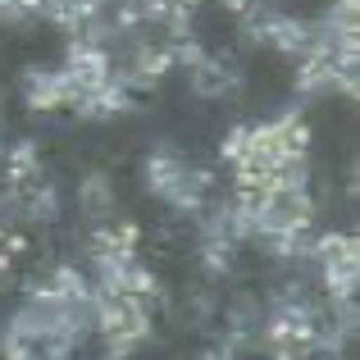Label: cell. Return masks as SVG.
<instances>
[{
	"instance_id": "11",
	"label": "cell",
	"mask_w": 360,
	"mask_h": 360,
	"mask_svg": "<svg viewBox=\"0 0 360 360\" xmlns=\"http://www.w3.org/2000/svg\"><path fill=\"white\" fill-rule=\"evenodd\" d=\"M219 5H224V9H229V14H242V9H246V5H251V0H219Z\"/></svg>"
},
{
	"instance_id": "14",
	"label": "cell",
	"mask_w": 360,
	"mask_h": 360,
	"mask_svg": "<svg viewBox=\"0 0 360 360\" xmlns=\"http://www.w3.org/2000/svg\"><path fill=\"white\" fill-rule=\"evenodd\" d=\"M105 360H119V356H110V352H105Z\"/></svg>"
},
{
	"instance_id": "7",
	"label": "cell",
	"mask_w": 360,
	"mask_h": 360,
	"mask_svg": "<svg viewBox=\"0 0 360 360\" xmlns=\"http://www.w3.org/2000/svg\"><path fill=\"white\" fill-rule=\"evenodd\" d=\"M315 32L324 41H338V46H356V32H360V5L356 0H333L324 9V18L315 23Z\"/></svg>"
},
{
	"instance_id": "10",
	"label": "cell",
	"mask_w": 360,
	"mask_h": 360,
	"mask_svg": "<svg viewBox=\"0 0 360 360\" xmlns=\"http://www.w3.org/2000/svg\"><path fill=\"white\" fill-rule=\"evenodd\" d=\"M0 23H5V27H14V23H27V9H23V0H0Z\"/></svg>"
},
{
	"instance_id": "2",
	"label": "cell",
	"mask_w": 360,
	"mask_h": 360,
	"mask_svg": "<svg viewBox=\"0 0 360 360\" xmlns=\"http://www.w3.org/2000/svg\"><path fill=\"white\" fill-rule=\"evenodd\" d=\"M96 328H101V338H105L110 356L128 360L132 347H141L150 338L146 301L123 297V292H96Z\"/></svg>"
},
{
	"instance_id": "3",
	"label": "cell",
	"mask_w": 360,
	"mask_h": 360,
	"mask_svg": "<svg viewBox=\"0 0 360 360\" xmlns=\"http://www.w3.org/2000/svg\"><path fill=\"white\" fill-rule=\"evenodd\" d=\"M310 255L319 260L328 297L333 301H352L356 283H360V251H356L352 233H324V238H315V251Z\"/></svg>"
},
{
	"instance_id": "13",
	"label": "cell",
	"mask_w": 360,
	"mask_h": 360,
	"mask_svg": "<svg viewBox=\"0 0 360 360\" xmlns=\"http://www.w3.org/2000/svg\"><path fill=\"white\" fill-rule=\"evenodd\" d=\"M0 160H5V141H0Z\"/></svg>"
},
{
	"instance_id": "12",
	"label": "cell",
	"mask_w": 360,
	"mask_h": 360,
	"mask_svg": "<svg viewBox=\"0 0 360 360\" xmlns=\"http://www.w3.org/2000/svg\"><path fill=\"white\" fill-rule=\"evenodd\" d=\"M201 360H233V347H219V352H205Z\"/></svg>"
},
{
	"instance_id": "6",
	"label": "cell",
	"mask_w": 360,
	"mask_h": 360,
	"mask_svg": "<svg viewBox=\"0 0 360 360\" xmlns=\"http://www.w3.org/2000/svg\"><path fill=\"white\" fill-rule=\"evenodd\" d=\"M0 169H5V187L9 192H23V187H32L37 178H46L37 141H14V146L5 150V160H0Z\"/></svg>"
},
{
	"instance_id": "9",
	"label": "cell",
	"mask_w": 360,
	"mask_h": 360,
	"mask_svg": "<svg viewBox=\"0 0 360 360\" xmlns=\"http://www.w3.org/2000/svg\"><path fill=\"white\" fill-rule=\"evenodd\" d=\"M128 110H132V91L123 87L119 78H110L105 87H101L96 96H91L87 105L78 110V115H82V119H119V115H128Z\"/></svg>"
},
{
	"instance_id": "8",
	"label": "cell",
	"mask_w": 360,
	"mask_h": 360,
	"mask_svg": "<svg viewBox=\"0 0 360 360\" xmlns=\"http://www.w3.org/2000/svg\"><path fill=\"white\" fill-rule=\"evenodd\" d=\"M78 205H82V214H91V219H110L115 205H119L115 183H110L105 174H87L78 183Z\"/></svg>"
},
{
	"instance_id": "16",
	"label": "cell",
	"mask_w": 360,
	"mask_h": 360,
	"mask_svg": "<svg viewBox=\"0 0 360 360\" xmlns=\"http://www.w3.org/2000/svg\"><path fill=\"white\" fill-rule=\"evenodd\" d=\"M0 105H5V101H0Z\"/></svg>"
},
{
	"instance_id": "1",
	"label": "cell",
	"mask_w": 360,
	"mask_h": 360,
	"mask_svg": "<svg viewBox=\"0 0 360 360\" xmlns=\"http://www.w3.org/2000/svg\"><path fill=\"white\" fill-rule=\"evenodd\" d=\"M146 187L165 205H174L178 214H201L205 201H210L214 178L205 169H196L187 155H178L174 146H155L146 155Z\"/></svg>"
},
{
	"instance_id": "15",
	"label": "cell",
	"mask_w": 360,
	"mask_h": 360,
	"mask_svg": "<svg viewBox=\"0 0 360 360\" xmlns=\"http://www.w3.org/2000/svg\"><path fill=\"white\" fill-rule=\"evenodd\" d=\"M0 238H5V224H0Z\"/></svg>"
},
{
	"instance_id": "5",
	"label": "cell",
	"mask_w": 360,
	"mask_h": 360,
	"mask_svg": "<svg viewBox=\"0 0 360 360\" xmlns=\"http://www.w3.org/2000/svg\"><path fill=\"white\" fill-rule=\"evenodd\" d=\"M23 105L37 110V115H46V110H64L69 101H64V78L60 69H41V64H32V69L23 73Z\"/></svg>"
},
{
	"instance_id": "4",
	"label": "cell",
	"mask_w": 360,
	"mask_h": 360,
	"mask_svg": "<svg viewBox=\"0 0 360 360\" xmlns=\"http://www.w3.org/2000/svg\"><path fill=\"white\" fill-rule=\"evenodd\" d=\"M187 78H192V87L201 91V96H210V101L238 96L242 91V69H238V60H229V55H210L205 51L201 60L187 69Z\"/></svg>"
}]
</instances>
